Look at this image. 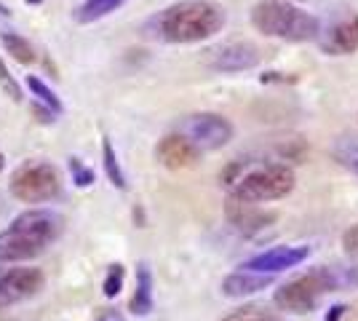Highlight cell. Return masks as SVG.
<instances>
[{"label":"cell","mask_w":358,"mask_h":321,"mask_svg":"<svg viewBox=\"0 0 358 321\" xmlns=\"http://www.w3.org/2000/svg\"><path fill=\"white\" fill-rule=\"evenodd\" d=\"M8 193L22 204H51L62 196V174L43 158L24 161L8 177Z\"/></svg>","instance_id":"8992f818"},{"label":"cell","mask_w":358,"mask_h":321,"mask_svg":"<svg viewBox=\"0 0 358 321\" xmlns=\"http://www.w3.org/2000/svg\"><path fill=\"white\" fill-rule=\"evenodd\" d=\"M249 16L257 32L286 43H310L321 35V22L292 0H259Z\"/></svg>","instance_id":"5b68a950"},{"label":"cell","mask_w":358,"mask_h":321,"mask_svg":"<svg viewBox=\"0 0 358 321\" xmlns=\"http://www.w3.org/2000/svg\"><path fill=\"white\" fill-rule=\"evenodd\" d=\"M45 287V273L27 262H0V311L38 297Z\"/></svg>","instance_id":"52a82bcc"},{"label":"cell","mask_w":358,"mask_h":321,"mask_svg":"<svg viewBox=\"0 0 358 321\" xmlns=\"http://www.w3.org/2000/svg\"><path fill=\"white\" fill-rule=\"evenodd\" d=\"M315 43L329 57H350L353 51H358V14L345 11L334 22L321 24V35Z\"/></svg>","instance_id":"9c48e42d"},{"label":"cell","mask_w":358,"mask_h":321,"mask_svg":"<svg viewBox=\"0 0 358 321\" xmlns=\"http://www.w3.org/2000/svg\"><path fill=\"white\" fill-rule=\"evenodd\" d=\"M343 246H345V252H348V255H353V257H358V222L353 225V228L345 230Z\"/></svg>","instance_id":"d4e9b609"},{"label":"cell","mask_w":358,"mask_h":321,"mask_svg":"<svg viewBox=\"0 0 358 321\" xmlns=\"http://www.w3.org/2000/svg\"><path fill=\"white\" fill-rule=\"evenodd\" d=\"M273 284V273H259V271H236V273L222 278V294L224 297H249L254 292L268 290Z\"/></svg>","instance_id":"9a60e30c"},{"label":"cell","mask_w":358,"mask_h":321,"mask_svg":"<svg viewBox=\"0 0 358 321\" xmlns=\"http://www.w3.org/2000/svg\"><path fill=\"white\" fill-rule=\"evenodd\" d=\"M0 46L6 48V54L16 59L19 64H32L35 62V48L30 46V41L24 35H19L14 30H3L0 32Z\"/></svg>","instance_id":"ac0fdd59"},{"label":"cell","mask_w":358,"mask_h":321,"mask_svg":"<svg viewBox=\"0 0 358 321\" xmlns=\"http://www.w3.org/2000/svg\"><path fill=\"white\" fill-rule=\"evenodd\" d=\"M179 131L187 139H193V145L201 148V153L203 150H220L236 134L233 123L227 121L224 115H220V113H193V115H185L182 123H179Z\"/></svg>","instance_id":"ba28073f"},{"label":"cell","mask_w":358,"mask_h":321,"mask_svg":"<svg viewBox=\"0 0 358 321\" xmlns=\"http://www.w3.org/2000/svg\"><path fill=\"white\" fill-rule=\"evenodd\" d=\"M64 217L51 206H30L0 230V262H30L64 236Z\"/></svg>","instance_id":"7a4b0ae2"},{"label":"cell","mask_w":358,"mask_h":321,"mask_svg":"<svg viewBox=\"0 0 358 321\" xmlns=\"http://www.w3.org/2000/svg\"><path fill=\"white\" fill-rule=\"evenodd\" d=\"M155 308V278H152V268L148 262H136V273H134V292L129 297V311L145 319L152 313Z\"/></svg>","instance_id":"5bb4252c"},{"label":"cell","mask_w":358,"mask_h":321,"mask_svg":"<svg viewBox=\"0 0 358 321\" xmlns=\"http://www.w3.org/2000/svg\"><path fill=\"white\" fill-rule=\"evenodd\" d=\"M0 89L8 94L14 102H22V86H19V80L14 78V73L8 70V64H6V59H3V54H0Z\"/></svg>","instance_id":"cb8c5ba5"},{"label":"cell","mask_w":358,"mask_h":321,"mask_svg":"<svg viewBox=\"0 0 358 321\" xmlns=\"http://www.w3.org/2000/svg\"><path fill=\"white\" fill-rule=\"evenodd\" d=\"M350 287H358V265H321L281 284L273 294V303L286 313L305 316L313 313L327 292L350 290Z\"/></svg>","instance_id":"277c9868"},{"label":"cell","mask_w":358,"mask_h":321,"mask_svg":"<svg viewBox=\"0 0 358 321\" xmlns=\"http://www.w3.org/2000/svg\"><path fill=\"white\" fill-rule=\"evenodd\" d=\"M6 171V155H3V150H0V174Z\"/></svg>","instance_id":"83f0119b"},{"label":"cell","mask_w":358,"mask_h":321,"mask_svg":"<svg viewBox=\"0 0 358 321\" xmlns=\"http://www.w3.org/2000/svg\"><path fill=\"white\" fill-rule=\"evenodd\" d=\"M345 313H348V306H331L327 313V319L324 321H343Z\"/></svg>","instance_id":"484cf974"},{"label":"cell","mask_w":358,"mask_h":321,"mask_svg":"<svg viewBox=\"0 0 358 321\" xmlns=\"http://www.w3.org/2000/svg\"><path fill=\"white\" fill-rule=\"evenodd\" d=\"M206 64L217 73H246L259 64V48L252 43H222V46L206 51Z\"/></svg>","instance_id":"30bf717a"},{"label":"cell","mask_w":358,"mask_h":321,"mask_svg":"<svg viewBox=\"0 0 358 321\" xmlns=\"http://www.w3.org/2000/svg\"><path fill=\"white\" fill-rule=\"evenodd\" d=\"M198 158H201V148L193 145V139H187L182 131H171L155 145V161L171 171L195 166Z\"/></svg>","instance_id":"8fae6325"},{"label":"cell","mask_w":358,"mask_h":321,"mask_svg":"<svg viewBox=\"0 0 358 321\" xmlns=\"http://www.w3.org/2000/svg\"><path fill=\"white\" fill-rule=\"evenodd\" d=\"M224 217L243 236H254V233H259V230H265L268 225L275 222V212L262 209L259 204H249V201H236V199H227Z\"/></svg>","instance_id":"4fadbf2b"},{"label":"cell","mask_w":358,"mask_h":321,"mask_svg":"<svg viewBox=\"0 0 358 321\" xmlns=\"http://www.w3.org/2000/svg\"><path fill=\"white\" fill-rule=\"evenodd\" d=\"M24 86H27V92H30V97H32V102L35 105H43V107H48L57 118H62L64 115V105H62V99L57 97V92L45 83L43 78H38V76H27L24 78Z\"/></svg>","instance_id":"e0dca14e"},{"label":"cell","mask_w":358,"mask_h":321,"mask_svg":"<svg viewBox=\"0 0 358 321\" xmlns=\"http://www.w3.org/2000/svg\"><path fill=\"white\" fill-rule=\"evenodd\" d=\"M102 166H105V174L113 187H118V190H126V187H129L126 171L120 166V158H118V153H115V145H113L110 137L102 139Z\"/></svg>","instance_id":"ffe728a7"},{"label":"cell","mask_w":358,"mask_h":321,"mask_svg":"<svg viewBox=\"0 0 358 321\" xmlns=\"http://www.w3.org/2000/svg\"><path fill=\"white\" fill-rule=\"evenodd\" d=\"M331 155H334V161H337L340 166L348 169L350 174L358 177V137L356 134H343V137L334 139Z\"/></svg>","instance_id":"d6986e66"},{"label":"cell","mask_w":358,"mask_h":321,"mask_svg":"<svg viewBox=\"0 0 358 321\" xmlns=\"http://www.w3.org/2000/svg\"><path fill=\"white\" fill-rule=\"evenodd\" d=\"M220 321H281V313L265 303H249V306L233 308Z\"/></svg>","instance_id":"44dd1931"},{"label":"cell","mask_w":358,"mask_h":321,"mask_svg":"<svg viewBox=\"0 0 358 321\" xmlns=\"http://www.w3.org/2000/svg\"><path fill=\"white\" fill-rule=\"evenodd\" d=\"M123 6H126V0H83L75 8V22L78 24H94V22H99L105 16L115 14Z\"/></svg>","instance_id":"2e32d148"},{"label":"cell","mask_w":358,"mask_h":321,"mask_svg":"<svg viewBox=\"0 0 358 321\" xmlns=\"http://www.w3.org/2000/svg\"><path fill=\"white\" fill-rule=\"evenodd\" d=\"M27 3H43V0H27Z\"/></svg>","instance_id":"f1b7e54d"},{"label":"cell","mask_w":358,"mask_h":321,"mask_svg":"<svg viewBox=\"0 0 358 321\" xmlns=\"http://www.w3.org/2000/svg\"><path fill=\"white\" fill-rule=\"evenodd\" d=\"M222 185L227 199L268 204L294 190V171L278 161H233L222 171Z\"/></svg>","instance_id":"3957f363"},{"label":"cell","mask_w":358,"mask_h":321,"mask_svg":"<svg viewBox=\"0 0 358 321\" xmlns=\"http://www.w3.org/2000/svg\"><path fill=\"white\" fill-rule=\"evenodd\" d=\"M308 257H310V249H308V246H273L268 252L254 255L252 260H246L241 268L275 276V273H281V271H289V268H297V265H302Z\"/></svg>","instance_id":"7c38bea8"},{"label":"cell","mask_w":358,"mask_h":321,"mask_svg":"<svg viewBox=\"0 0 358 321\" xmlns=\"http://www.w3.org/2000/svg\"><path fill=\"white\" fill-rule=\"evenodd\" d=\"M227 24V11L217 0H177L161 8L142 24L150 41H161L171 46L203 43L220 35Z\"/></svg>","instance_id":"6da1fadb"},{"label":"cell","mask_w":358,"mask_h":321,"mask_svg":"<svg viewBox=\"0 0 358 321\" xmlns=\"http://www.w3.org/2000/svg\"><path fill=\"white\" fill-rule=\"evenodd\" d=\"M126 287V265L123 262H113L107 265L105 278H102V294L107 300H115Z\"/></svg>","instance_id":"7402d4cb"},{"label":"cell","mask_w":358,"mask_h":321,"mask_svg":"<svg viewBox=\"0 0 358 321\" xmlns=\"http://www.w3.org/2000/svg\"><path fill=\"white\" fill-rule=\"evenodd\" d=\"M67 169H70L73 185L80 187V190H86V187H91V185L96 183L94 169H91L89 164H83V158H78V155H70V158H67Z\"/></svg>","instance_id":"603a6c76"},{"label":"cell","mask_w":358,"mask_h":321,"mask_svg":"<svg viewBox=\"0 0 358 321\" xmlns=\"http://www.w3.org/2000/svg\"><path fill=\"white\" fill-rule=\"evenodd\" d=\"M96 321H126V316H123L120 311H115V308H107V311L99 313V319Z\"/></svg>","instance_id":"4316f807"}]
</instances>
